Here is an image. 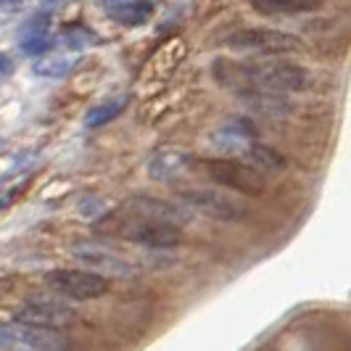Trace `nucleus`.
<instances>
[{"mask_svg": "<svg viewBox=\"0 0 351 351\" xmlns=\"http://www.w3.org/2000/svg\"><path fill=\"white\" fill-rule=\"evenodd\" d=\"M45 285L58 299L69 301H95L108 293V278L90 269H51Z\"/></svg>", "mask_w": 351, "mask_h": 351, "instance_id": "6", "label": "nucleus"}, {"mask_svg": "<svg viewBox=\"0 0 351 351\" xmlns=\"http://www.w3.org/2000/svg\"><path fill=\"white\" fill-rule=\"evenodd\" d=\"M14 322L40 328V330H64L74 322V309L61 299H29L19 304Z\"/></svg>", "mask_w": 351, "mask_h": 351, "instance_id": "8", "label": "nucleus"}, {"mask_svg": "<svg viewBox=\"0 0 351 351\" xmlns=\"http://www.w3.org/2000/svg\"><path fill=\"white\" fill-rule=\"evenodd\" d=\"M241 161H246L248 167L259 169V172H282L285 169V158L272 148V145H264V143H251L246 151L241 154Z\"/></svg>", "mask_w": 351, "mask_h": 351, "instance_id": "13", "label": "nucleus"}, {"mask_svg": "<svg viewBox=\"0 0 351 351\" xmlns=\"http://www.w3.org/2000/svg\"><path fill=\"white\" fill-rule=\"evenodd\" d=\"M71 256L77 262H82V269L90 272H104L106 275H114V278H132L135 275V267L130 262H124L122 256L111 248L104 246H93V243H80V246L71 248Z\"/></svg>", "mask_w": 351, "mask_h": 351, "instance_id": "9", "label": "nucleus"}, {"mask_svg": "<svg viewBox=\"0 0 351 351\" xmlns=\"http://www.w3.org/2000/svg\"><path fill=\"white\" fill-rule=\"evenodd\" d=\"M108 19L122 24V27H143L148 24L156 5L154 3H138V0H117V3H101Z\"/></svg>", "mask_w": 351, "mask_h": 351, "instance_id": "11", "label": "nucleus"}, {"mask_svg": "<svg viewBox=\"0 0 351 351\" xmlns=\"http://www.w3.org/2000/svg\"><path fill=\"white\" fill-rule=\"evenodd\" d=\"M61 43L66 45V48H74V51H85L90 45H98L101 40L98 35L88 29V27H82V24H66L64 29H61Z\"/></svg>", "mask_w": 351, "mask_h": 351, "instance_id": "16", "label": "nucleus"}, {"mask_svg": "<svg viewBox=\"0 0 351 351\" xmlns=\"http://www.w3.org/2000/svg\"><path fill=\"white\" fill-rule=\"evenodd\" d=\"M191 164H193V156L188 151L167 148V151H158V154H154V156L148 158L145 172H148L151 180H156V182H169V180L180 177L182 172H188Z\"/></svg>", "mask_w": 351, "mask_h": 351, "instance_id": "10", "label": "nucleus"}, {"mask_svg": "<svg viewBox=\"0 0 351 351\" xmlns=\"http://www.w3.org/2000/svg\"><path fill=\"white\" fill-rule=\"evenodd\" d=\"M127 104H130V95H111V98H106V101H101V104H95L88 114H85V127L98 130V127L111 124L114 119L122 117Z\"/></svg>", "mask_w": 351, "mask_h": 351, "instance_id": "14", "label": "nucleus"}, {"mask_svg": "<svg viewBox=\"0 0 351 351\" xmlns=\"http://www.w3.org/2000/svg\"><path fill=\"white\" fill-rule=\"evenodd\" d=\"M254 11H259L264 16H296V14H315L319 3H301V0H269V3H251Z\"/></svg>", "mask_w": 351, "mask_h": 351, "instance_id": "15", "label": "nucleus"}, {"mask_svg": "<svg viewBox=\"0 0 351 351\" xmlns=\"http://www.w3.org/2000/svg\"><path fill=\"white\" fill-rule=\"evenodd\" d=\"M201 169L211 182H217L219 188H228V193L232 191L243 195H264L267 191V177L241 158H204Z\"/></svg>", "mask_w": 351, "mask_h": 351, "instance_id": "2", "label": "nucleus"}, {"mask_svg": "<svg viewBox=\"0 0 351 351\" xmlns=\"http://www.w3.org/2000/svg\"><path fill=\"white\" fill-rule=\"evenodd\" d=\"M225 45L232 51H251L262 56H282V53H301L304 45L296 35L282 32V29H269V27H246L235 29L225 37Z\"/></svg>", "mask_w": 351, "mask_h": 351, "instance_id": "5", "label": "nucleus"}, {"mask_svg": "<svg viewBox=\"0 0 351 351\" xmlns=\"http://www.w3.org/2000/svg\"><path fill=\"white\" fill-rule=\"evenodd\" d=\"M74 69V61L71 58H40L35 61V66L32 71L40 74V77H45V80H61V77H66L69 71Z\"/></svg>", "mask_w": 351, "mask_h": 351, "instance_id": "17", "label": "nucleus"}, {"mask_svg": "<svg viewBox=\"0 0 351 351\" xmlns=\"http://www.w3.org/2000/svg\"><path fill=\"white\" fill-rule=\"evenodd\" d=\"M98 228L104 232H117V235L127 238L130 243L154 248V251H169V248H177L182 243V230H180V225H172V222H143V219L108 222V219H101Z\"/></svg>", "mask_w": 351, "mask_h": 351, "instance_id": "3", "label": "nucleus"}, {"mask_svg": "<svg viewBox=\"0 0 351 351\" xmlns=\"http://www.w3.org/2000/svg\"><path fill=\"white\" fill-rule=\"evenodd\" d=\"M0 61H3V77H8L11 74V58H8V53H3Z\"/></svg>", "mask_w": 351, "mask_h": 351, "instance_id": "18", "label": "nucleus"}, {"mask_svg": "<svg viewBox=\"0 0 351 351\" xmlns=\"http://www.w3.org/2000/svg\"><path fill=\"white\" fill-rule=\"evenodd\" d=\"M0 349L3 351H69L66 335L58 330H40L21 322H3L0 330Z\"/></svg>", "mask_w": 351, "mask_h": 351, "instance_id": "7", "label": "nucleus"}, {"mask_svg": "<svg viewBox=\"0 0 351 351\" xmlns=\"http://www.w3.org/2000/svg\"><path fill=\"white\" fill-rule=\"evenodd\" d=\"M214 77L219 85L243 90H267V93H304L315 88V74L293 61H228L214 64Z\"/></svg>", "mask_w": 351, "mask_h": 351, "instance_id": "1", "label": "nucleus"}, {"mask_svg": "<svg viewBox=\"0 0 351 351\" xmlns=\"http://www.w3.org/2000/svg\"><path fill=\"white\" fill-rule=\"evenodd\" d=\"M180 198L198 214L219 219V222H230V225L243 222L251 217V209H248L243 198L225 193V191H217V188H188V191L180 193Z\"/></svg>", "mask_w": 351, "mask_h": 351, "instance_id": "4", "label": "nucleus"}, {"mask_svg": "<svg viewBox=\"0 0 351 351\" xmlns=\"http://www.w3.org/2000/svg\"><path fill=\"white\" fill-rule=\"evenodd\" d=\"M238 98L254 108V111H262L267 117H282L291 111V104L282 98L280 93H267V90H243L238 93Z\"/></svg>", "mask_w": 351, "mask_h": 351, "instance_id": "12", "label": "nucleus"}]
</instances>
